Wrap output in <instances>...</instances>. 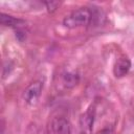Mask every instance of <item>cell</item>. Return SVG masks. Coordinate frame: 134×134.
Returning a JSON list of instances; mask_svg holds the SVG:
<instances>
[{
  "instance_id": "cell-8",
  "label": "cell",
  "mask_w": 134,
  "mask_h": 134,
  "mask_svg": "<svg viewBox=\"0 0 134 134\" xmlns=\"http://www.w3.org/2000/svg\"><path fill=\"white\" fill-rule=\"evenodd\" d=\"M44 4H45V6H46V8L49 13H53V12L57 10L60 3L55 2V1H47V2H44Z\"/></svg>"
},
{
  "instance_id": "cell-4",
  "label": "cell",
  "mask_w": 134,
  "mask_h": 134,
  "mask_svg": "<svg viewBox=\"0 0 134 134\" xmlns=\"http://www.w3.org/2000/svg\"><path fill=\"white\" fill-rule=\"evenodd\" d=\"M131 68V62L127 57H121L119 58L113 67V74L116 77H122L128 73V71Z\"/></svg>"
},
{
  "instance_id": "cell-3",
  "label": "cell",
  "mask_w": 134,
  "mask_h": 134,
  "mask_svg": "<svg viewBox=\"0 0 134 134\" xmlns=\"http://www.w3.org/2000/svg\"><path fill=\"white\" fill-rule=\"evenodd\" d=\"M51 130L54 134H70L71 125L69 120L63 116H57L51 120Z\"/></svg>"
},
{
  "instance_id": "cell-7",
  "label": "cell",
  "mask_w": 134,
  "mask_h": 134,
  "mask_svg": "<svg viewBox=\"0 0 134 134\" xmlns=\"http://www.w3.org/2000/svg\"><path fill=\"white\" fill-rule=\"evenodd\" d=\"M80 76L75 72H66L63 75V84L67 88H72L79 84Z\"/></svg>"
},
{
  "instance_id": "cell-1",
  "label": "cell",
  "mask_w": 134,
  "mask_h": 134,
  "mask_svg": "<svg viewBox=\"0 0 134 134\" xmlns=\"http://www.w3.org/2000/svg\"><path fill=\"white\" fill-rule=\"evenodd\" d=\"M91 22V12L88 7H80L65 17L63 24L68 28L86 26Z\"/></svg>"
},
{
  "instance_id": "cell-5",
  "label": "cell",
  "mask_w": 134,
  "mask_h": 134,
  "mask_svg": "<svg viewBox=\"0 0 134 134\" xmlns=\"http://www.w3.org/2000/svg\"><path fill=\"white\" fill-rule=\"evenodd\" d=\"M93 121H94V109L90 108L85 114L82 115L81 117V128L83 130L84 133L86 134H90L91 130H92V126H93Z\"/></svg>"
},
{
  "instance_id": "cell-9",
  "label": "cell",
  "mask_w": 134,
  "mask_h": 134,
  "mask_svg": "<svg viewBox=\"0 0 134 134\" xmlns=\"http://www.w3.org/2000/svg\"><path fill=\"white\" fill-rule=\"evenodd\" d=\"M97 134H110V130H109V129H103V130L99 131Z\"/></svg>"
},
{
  "instance_id": "cell-6",
  "label": "cell",
  "mask_w": 134,
  "mask_h": 134,
  "mask_svg": "<svg viewBox=\"0 0 134 134\" xmlns=\"http://www.w3.org/2000/svg\"><path fill=\"white\" fill-rule=\"evenodd\" d=\"M0 22L2 25L4 26H10V27H15V28H20L21 24H24L23 21L19 20V19H16L9 15H6L4 13H2L0 15Z\"/></svg>"
},
{
  "instance_id": "cell-2",
  "label": "cell",
  "mask_w": 134,
  "mask_h": 134,
  "mask_svg": "<svg viewBox=\"0 0 134 134\" xmlns=\"http://www.w3.org/2000/svg\"><path fill=\"white\" fill-rule=\"evenodd\" d=\"M43 89V84L40 81H36L31 83L23 92V99L28 105H34L39 99L41 92Z\"/></svg>"
}]
</instances>
